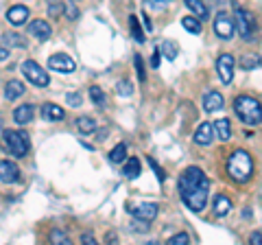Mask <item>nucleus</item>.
Here are the masks:
<instances>
[{
	"label": "nucleus",
	"mask_w": 262,
	"mask_h": 245,
	"mask_svg": "<svg viewBox=\"0 0 262 245\" xmlns=\"http://www.w3.org/2000/svg\"><path fill=\"white\" fill-rule=\"evenodd\" d=\"M63 3L61 0H48V15H53V18H61L63 15Z\"/></svg>",
	"instance_id": "nucleus-30"
},
{
	"label": "nucleus",
	"mask_w": 262,
	"mask_h": 245,
	"mask_svg": "<svg viewBox=\"0 0 262 245\" xmlns=\"http://www.w3.org/2000/svg\"><path fill=\"white\" fill-rule=\"evenodd\" d=\"M186 5L194 11V15H196L199 20H206V18H208V7H206V3H203V0H186Z\"/></svg>",
	"instance_id": "nucleus-24"
},
{
	"label": "nucleus",
	"mask_w": 262,
	"mask_h": 245,
	"mask_svg": "<svg viewBox=\"0 0 262 245\" xmlns=\"http://www.w3.org/2000/svg\"><path fill=\"white\" fill-rule=\"evenodd\" d=\"M127 158V145H116V147H114V149L110 151V160L114 162V165H120V162L122 160H125Z\"/></svg>",
	"instance_id": "nucleus-26"
},
{
	"label": "nucleus",
	"mask_w": 262,
	"mask_h": 245,
	"mask_svg": "<svg viewBox=\"0 0 262 245\" xmlns=\"http://www.w3.org/2000/svg\"><path fill=\"white\" fill-rule=\"evenodd\" d=\"M173 0H146V5H151V7H155V9H164L166 5H170Z\"/></svg>",
	"instance_id": "nucleus-36"
},
{
	"label": "nucleus",
	"mask_w": 262,
	"mask_h": 245,
	"mask_svg": "<svg viewBox=\"0 0 262 245\" xmlns=\"http://www.w3.org/2000/svg\"><path fill=\"white\" fill-rule=\"evenodd\" d=\"M182 24H184V29L188 31V33H192V35H199L201 33V22L196 20V18H184Z\"/></svg>",
	"instance_id": "nucleus-29"
},
{
	"label": "nucleus",
	"mask_w": 262,
	"mask_h": 245,
	"mask_svg": "<svg viewBox=\"0 0 262 245\" xmlns=\"http://www.w3.org/2000/svg\"><path fill=\"white\" fill-rule=\"evenodd\" d=\"M260 241V232H253L251 234V243H258Z\"/></svg>",
	"instance_id": "nucleus-44"
},
{
	"label": "nucleus",
	"mask_w": 262,
	"mask_h": 245,
	"mask_svg": "<svg viewBox=\"0 0 262 245\" xmlns=\"http://www.w3.org/2000/svg\"><path fill=\"white\" fill-rule=\"evenodd\" d=\"M158 53L166 57L168 62H173L175 57H177V44H175V42H170V39H166V42H162V44L158 46Z\"/></svg>",
	"instance_id": "nucleus-23"
},
{
	"label": "nucleus",
	"mask_w": 262,
	"mask_h": 245,
	"mask_svg": "<svg viewBox=\"0 0 262 245\" xmlns=\"http://www.w3.org/2000/svg\"><path fill=\"white\" fill-rule=\"evenodd\" d=\"M158 66H160V53L155 51L153 57H151V68H158Z\"/></svg>",
	"instance_id": "nucleus-40"
},
{
	"label": "nucleus",
	"mask_w": 262,
	"mask_h": 245,
	"mask_svg": "<svg viewBox=\"0 0 262 245\" xmlns=\"http://www.w3.org/2000/svg\"><path fill=\"white\" fill-rule=\"evenodd\" d=\"M234 66H236V62H234V57L232 55H221L219 59H216V70H219V77L223 84H232V77H234Z\"/></svg>",
	"instance_id": "nucleus-9"
},
{
	"label": "nucleus",
	"mask_w": 262,
	"mask_h": 245,
	"mask_svg": "<svg viewBox=\"0 0 262 245\" xmlns=\"http://www.w3.org/2000/svg\"><path fill=\"white\" fill-rule=\"evenodd\" d=\"M48 68L57 70V72H63V75H68V72H72V70L77 68V64H75V59H72V57L63 55V53H57V55H53L51 59H48Z\"/></svg>",
	"instance_id": "nucleus-8"
},
{
	"label": "nucleus",
	"mask_w": 262,
	"mask_h": 245,
	"mask_svg": "<svg viewBox=\"0 0 262 245\" xmlns=\"http://www.w3.org/2000/svg\"><path fill=\"white\" fill-rule=\"evenodd\" d=\"M81 241H83L85 245H94V243H96V239H94V236L90 234V232H85L83 236H81Z\"/></svg>",
	"instance_id": "nucleus-39"
},
{
	"label": "nucleus",
	"mask_w": 262,
	"mask_h": 245,
	"mask_svg": "<svg viewBox=\"0 0 262 245\" xmlns=\"http://www.w3.org/2000/svg\"><path fill=\"white\" fill-rule=\"evenodd\" d=\"M144 27H146V31H149V33H151L153 24H151V20H149V15H146V13H144Z\"/></svg>",
	"instance_id": "nucleus-42"
},
{
	"label": "nucleus",
	"mask_w": 262,
	"mask_h": 245,
	"mask_svg": "<svg viewBox=\"0 0 262 245\" xmlns=\"http://www.w3.org/2000/svg\"><path fill=\"white\" fill-rule=\"evenodd\" d=\"M51 243H55V245H70V236L66 232H61V230H53L51 232Z\"/></svg>",
	"instance_id": "nucleus-31"
},
{
	"label": "nucleus",
	"mask_w": 262,
	"mask_h": 245,
	"mask_svg": "<svg viewBox=\"0 0 262 245\" xmlns=\"http://www.w3.org/2000/svg\"><path fill=\"white\" fill-rule=\"evenodd\" d=\"M212 140H214V132H212V125H210V122H201V125L196 127V132H194V142L208 147Z\"/></svg>",
	"instance_id": "nucleus-13"
},
{
	"label": "nucleus",
	"mask_w": 262,
	"mask_h": 245,
	"mask_svg": "<svg viewBox=\"0 0 262 245\" xmlns=\"http://www.w3.org/2000/svg\"><path fill=\"white\" fill-rule=\"evenodd\" d=\"M105 136H107V129H101L98 132V140H105Z\"/></svg>",
	"instance_id": "nucleus-43"
},
{
	"label": "nucleus",
	"mask_w": 262,
	"mask_h": 245,
	"mask_svg": "<svg viewBox=\"0 0 262 245\" xmlns=\"http://www.w3.org/2000/svg\"><path fill=\"white\" fill-rule=\"evenodd\" d=\"M66 101H68L70 108H79L81 105V94L79 92H70L68 96H66Z\"/></svg>",
	"instance_id": "nucleus-35"
},
{
	"label": "nucleus",
	"mask_w": 262,
	"mask_h": 245,
	"mask_svg": "<svg viewBox=\"0 0 262 245\" xmlns=\"http://www.w3.org/2000/svg\"><path fill=\"white\" fill-rule=\"evenodd\" d=\"M129 212L134 215V219L142 223H151L155 217H158V206L155 203H140V206H134L129 208Z\"/></svg>",
	"instance_id": "nucleus-10"
},
{
	"label": "nucleus",
	"mask_w": 262,
	"mask_h": 245,
	"mask_svg": "<svg viewBox=\"0 0 262 245\" xmlns=\"http://www.w3.org/2000/svg\"><path fill=\"white\" fill-rule=\"evenodd\" d=\"M129 29H131V35L136 37V42H144V33H142L140 24H138L136 15H129Z\"/></svg>",
	"instance_id": "nucleus-28"
},
{
	"label": "nucleus",
	"mask_w": 262,
	"mask_h": 245,
	"mask_svg": "<svg viewBox=\"0 0 262 245\" xmlns=\"http://www.w3.org/2000/svg\"><path fill=\"white\" fill-rule=\"evenodd\" d=\"M3 42L9 48H27V39H24L20 33H5Z\"/></svg>",
	"instance_id": "nucleus-22"
},
{
	"label": "nucleus",
	"mask_w": 262,
	"mask_h": 245,
	"mask_svg": "<svg viewBox=\"0 0 262 245\" xmlns=\"http://www.w3.org/2000/svg\"><path fill=\"white\" fill-rule=\"evenodd\" d=\"M90 99H92V103L98 105V108H105V103H107V99H105V92L98 86L90 88Z\"/></svg>",
	"instance_id": "nucleus-27"
},
{
	"label": "nucleus",
	"mask_w": 262,
	"mask_h": 245,
	"mask_svg": "<svg viewBox=\"0 0 262 245\" xmlns=\"http://www.w3.org/2000/svg\"><path fill=\"white\" fill-rule=\"evenodd\" d=\"M5 138V147L9 149L11 156L15 158H24L31 149V140H29V134L24 132H13V129H7V132L3 134Z\"/></svg>",
	"instance_id": "nucleus-4"
},
{
	"label": "nucleus",
	"mask_w": 262,
	"mask_h": 245,
	"mask_svg": "<svg viewBox=\"0 0 262 245\" xmlns=\"http://www.w3.org/2000/svg\"><path fill=\"white\" fill-rule=\"evenodd\" d=\"M188 241H190V236H188L186 232H177L168 239V245H186Z\"/></svg>",
	"instance_id": "nucleus-32"
},
{
	"label": "nucleus",
	"mask_w": 262,
	"mask_h": 245,
	"mask_svg": "<svg viewBox=\"0 0 262 245\" xmlns=\"http://www.w3.org/2000/svg\"><path fill=\"white\" fill-rule=\"evenodd\" d=\"M234 112H236V116L245 122V125H253V127H256V125H260V120H262L258 99L247 96V94L236 96V99H234Z\"/></svg>",
	"instance_id": "nucleus-3"
},
{
	"label": "nucleus",
	"mask_w": 262,
	"mask_h": 245,
	"mask_svg": "<svg viewBox=\"0 0 262 245\" xmlns=\"http://www.w3.org/2000/svg\"><path fill=\"white\" fill-rule=\"evenodd\" d=\"M7 57H9V51H7V48H3V46H0V62H5Z\"/></svg>",
	"instance_id": "nucleus-41"
},
{
	"label": "nucleus",
	"mask_w": 262,
	"mask_h": 245,
	"mask_svg": "<svg viewBox=\"0 0 262 245\" xmlns=\"http://www.w3.org/2000/svg\"><path fill=\"white\" fill-rule=\"evenodd\" d=\"M22 75L27 77V81H31L33 86H37V88H46L48 84H51V79H48V72L39 66V64L35 62H24L22 64Z\"/></svg>",
	"instance_id": "nucleus-5"
},
{
	"label": "nucleus",
	"mask_w": 262,
	"mask_h": 245,
	"mask_svg": "<svg viewBox=\"0 0 262 245\" xmlns=\"http://www.w3.org/2000/svg\"><path fill=\"white\" fill-rule=\"evenodd\" d=\"M20 179V169L15 162H9V160H0V182L5 184H13Z\"/></svg>",
	"instance_id": "nucleus-11"
},
{
	"label": "nucleus",
	"mask_w": 262,
	"mask_h": 245,
	"mask_svg": "<svg viewBox=\"0 0 262 245\" xmlns=\"http://www.w3.org/2000/svg\"><path fill=\"white\" fill-rule=\"evenodd\" d=\"M116 90H118V94H120V96H131V94H134V88H131V84H129V81H125V79L118 81Z\"/></svg>",
	"instance_id": "nucleus-33"
},
{
	"label": "nucleus",
	"mask_w": 262,
	"mask_h": 245,
	"mask_svg": "<svg viewBox=\"0 0 262 245\" xmlns=\"http://www.w3.org/2000/svg\"><path fill=\"white\" fill-rule=\"evenodd\" d=\"M63 11H68V18H70V20H77V18H79V11H77L75 7H72V5L63 7Z\"/></svg>",
	"instance_id": "nucleus-38"
},
{
	"label": "nucleus",
	"mask_w": 262,
	"mask_h": 245,
	"mask_svg": "<svg viewBox=\"0 0 262 245\" xmlns=\"http://www.w3.org/2000/svg\"><path fill=\"white\" fill-rule=\"evenodd\" d=\"M27 31H29V33H31L33 37H37L39 42H46V39L53 35V29H51V24H48V22H44V20H35V22H31Z\"/></svg>",
	"instance_id": "nucleus-12"
},
{
	"label": "nucleus",
	"mask_w": 262,
	"mask_h": 245,
	"mask_svg": "<svg viewBox=\"0 0 262 245\" xmlns=\"http://www.w3.org/2000/svg\"><path fill=\"white\" fill-rule=\"evenodd\" d=\"M77 127H79L81 134H92V132H96V129H98L96 120L92 116H81V118H77Z\"/></svg>",
	"instance_id": "nucleus-21"
},
{
	"label": "nucleus",
	"mask_w": 262,
	"mask_h": 245,
	"mask_svg": "<svg viewBox=\"0 0 262 245\" xmlns=\"http://www.w3.org/2000/svg\"><path fill=\"white\" fill-rule=\"evenodd\" d=\"M179 195L192 212H201L208 203L210 179L199 167H188L179 177Z\"/></svg>",
	"instance_id": "nucleus-1"
},
{
	"label": "nucleus",
	"mask_w": 262,
	"mask_h": 245,
	"mask_svg": "<svg viewBox=\"0 0 262 245\" xmlns=\"http://www.w3.org/2000/svg\"><path fill=\"white\" fill-rule=\"evenodd\" d=\"M236 29H238L241 37L245 42H251L253 39V29H256V20L253 15L245 9H236Z\"/></svg>",
	"instance_id": "nucleus-6"
},
{
	"label": "nucleus",
	"mask_w": 262,
	"mask_h": 245,
	"mask_svg": "<svg viewBox=\"0 0 262 245\" xmlns=\"http://www.w3.org/2000/svg\"><path fill=\"white\" fill-rule=\"evenodd\" d=\"M234 20H232V15H227L225 11H219V15L214 18V33L216 37L221 39H232L234 37Z\"/></svg>",
	"instance_id": "nucleus-7"
},
{
	"label": "nucleus",
	"mask_w": 262,
	"mask_h": 245,
	"mask_svg": "<svg viewBox=\"0 0 262 245\" xmlns=\"http://www.w3.org/2000/svg\"><path fill=\"white\" fill-rule=\"evenodd\" d=\"M149 165L155 169V173H158V179H160V182H162V179H164V171L160 169V165H158V162H155L153 158H149Z\"/></svg>",
	"instance_id": "nucleus-37"
},
{
	"label": "nucleus",
	"mask_w": 262,
	"mask_h": 245,
	"mask_svg": "<svg viewBox=\"0 0 262 245\" xmlns=\"http://www.w3.org/2000/svg\"><path fill=\"white\" fill-rule=\"evenodd\" d=\"M27 18H29V9L27 7H22V5H15V7H11L9 11H7V20H9L11 24H24L27 22Z\"/></svg>",
	"instance_id": "nucleus-16"
},
{
	"label": "nucleus",
	"mask_w": 262,
	"mask_h": 245,
	"mask_svg": "<svg viewBox=\"0 0 262 245\" xmlns=\"http://www.w3.org/2000/svg\"><path fill=\"white\" fill-rule=\"evenodd\" d=\"M42 116L44 120H51V122H57V120H63V110L59 108V105H55V103H46L44 108H42Z\"/></svg>",
	"instance_id": "nucleus-18"
},
{
	"label": "nucleus",
	"mask_w": 262,
	"mask_h": 245,
	"mask_svg": "<svg viewBox=\"0 0 262 245\" xmlns=\"http://www.w3.org/2000/svg\"><path fill=\"white\" fill-rule=\"evenodd\" d=\"M122 173H125L127 177H131V179H136L138 175H140V160L131 158L127 165H125V169H122Z\"/></svg>",
	"instance_id": "nucleus-25"
},
{
	"label": "nucleus",
	"mask_w": 262,
	"mask_h": 245,
	"mask_svg": "<svg viewBox=\"0 0 262 245\" xmlns=\"http://www.w3.org/2000/svg\"><path fill=\"white\" fill-rule=\"evenodd\" d=\"M223 108V94L221 92H208L203 96V110L206 112H216Z\"/></svg>",
	"instance_id": "nucleus-17"
},
{
	"label": "nucleus",
	"mask_w": 262,
	"mask_h": 245,
	"mask_svg": "<svg viewBox=\"0 0 262 245\" xmlns=\"http://www.w3.org/2000/svg\"><path fill=\"white\" fill-rule=\"evenodd\" d=\"M33 116H35V108H33L31 103L20 105V108L13 112V120L18 122V125H29V122L33 120Z\"/></svg>",
	"instance_id": "nucleus-15"
},
{
	"label": "nucleus",
	"mask_w": 262,
	"mask_h": 245,
	"mask_svg": "<svg viewBox=\"0 0 262 245\" xmlns=\"http://www.w3.org/2000/svg\"><path fill=\"white\" fill-rule=\"evenodd\" d=\"M229 210H232V199L225 197V195H219V197L214 199V215L216 217H225Z\"/></svg>",
	"instance_id": "nucleus-20"
},
{
	"label": "nucleus",
	"mask_w": 262,
	"mask_h": 245,
	"mask_svg": "<svg viewBox=\"0 0 262 245\" xmlns=\"http://www.w3.org/2000/svg\"><path fill=\"white\" fill-rule=\"evenodd\" d=\"M134 62H136L138 79H140V81H144V79H146V75H144V64H142V57H140V55H136V57H134Z\"/></svg>",
	"instance_id": "nucleus-34"
},
{
	"label": "nucleus",
	"mask_w": 262,
	"mask_h": 245,
	"mask_svg": "<svg viewBox=\"0 0 262 245\" xmlns=\"http://www.w3.org/2000/svg\"><path fill=\"white\" fill-rule=\"evenodd\" d=\"M227 173L234 182L245 184L249 182L251 175H253V158L249 151L245 149H236L232 151V156L227 158Z\"/></svg>",
	"instance_id": "nucleus-2"
},
{
	"label": "nucleus",
	"mask_w": 262,
	"mask_h": 245,
	"mask_svg": "<svg viewBox=\"0 0 262 245\" xmlns=\"http://www.w3.org/2000/svg\"><path fill=\"white\" fill-rule=\"evenodd\" d=\"M212 132L216 134L219 140L227 142L229 138H232V122H229V118H219L214 125H212Z\"/></svg>",
	"instance_id": "nucleus-14"
},
{
	"label": "nucleus",
	"mask_w": 262,
	"mask_h": 245,
	"mask_svg": "<svg viewBox=\"0 0 262 245\" xmlns=\"http://www.w3.org/2000/svg\"><path fill=\"white\" fill-rule=\"evenodd\" d=\"M24 94V86L20 84V81H9L5 88V96H7V101H15V99H20V96Z\"/></svg>",
	"instance_id": "nucleus-19"
}]
</instances>
